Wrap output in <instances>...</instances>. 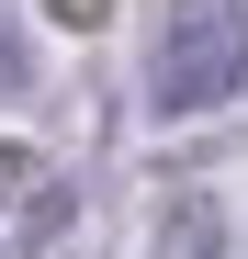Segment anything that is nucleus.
<instances>
[{
    "label": "nucleus",
    "mask_w": 248,
    "mask_h": 259,
    "mask_svg": "<svg viewBox=\"0 0 248 259\" xmlns=\"http://www.w3.org/2000/svg\"><path fill=\"white\" fill-rule=\"evenodd\" d=\"M237 79H248V12L237 0H170L158 57H147L158 113H203V102H226Z\"/></svg>",
    "instance_id": "1"
}]
</instances>
